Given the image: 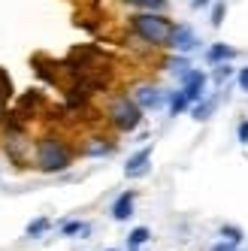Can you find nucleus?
Listing matches in <instances>:
<instances>
[{"mask_svg": "<svg viewBox=\"0 0 248 251\" xmlns=\"http://www.w3.org/2000/svg\"><path fill=\"white\" fill-rule=\"evenodd\" d=\"M149 239H151V230L149 227H136V230H130V236H127V248L130 251H139Z\"/></svg>", "mask_w": 248, "mask_h": 251, "instance_id": "obj_11", "label": "nucleus"}, {"mask_svg": "<svg viewBox=\"0 0 248 251\" xmlns=\"http://www.w3.org/2000/svg\"><path fill=\"white\" fill-rule=\"evenodd\" d=\"M236 136H239L242 146H248V121H242V124H239V133H236Z\"/></svg>", "mask_w": 248, "mask_h": 251, "instance_id": "obj_21", "label": "nucleus"}, {"mask_svg": "<svg viewBox=\"0 0 248 251\" xmlns=\"http://www.w3.org/2000/svg\"><path fill=\"white\" fill-rule=\"evenodd\" d=\"M151 149L146 146V149H139L136 154H130V160L124 164V176L127 178H143V176H149V170H151Z\"/></svg>", "mask_w": 248, "mask_h": 251, "instance_id": "obj_4", "label": "nucleus"}, {"mask_svg": "<svg viewBox=\"0 0 248 251\" xmlns=\"http://www.w3.org/2000/svg\"><path fill=\"white\" fill-rule=\"evenodd\" d=\"M109 251H115V248H109Z\"/></svg>", "mask_w": 248, "mask_h": 251, "instance_id": "obj_23", "label": "nucleus"}, {"mask_svg": "<svg viewBox=\"0 0 248 251\" xmlns=\"http://www.w3.org/2000/svg\"><path fill=\"white\" fill-rule=\"evenodd\" d=\"M133 100L143 106V109H157V106L164 103V94L157 91V88H151V85H143V88H136Z\"/></svg>", "mask_w": 248, "mask_h": 251, "instance_id": "obj_7", "label": "nucleus"}, {"mask_svg": "<svg viewBox=\"0 0 248 251\" xmlns=\"http://www.w3.org/2000/svg\"><path fill=\"white\" fill-rule=\"evenodd\" d=\"M209 115H212V103H200L197 109H194V118H197V121H206Z\"/></svg>", "mask_w": 248, "mask_h": 251, "instance_id": "obj_17", "label": "nucleus"}, {"mask_svg": "<svg viewBox=\"0 0 248 251\" xmlns=\"http://www.w3.org/2000/svg\"><path fill=\"white\" fill-rule=\"evenodd\" d=\"M170 46H173L175 51H194V49H197V37H194L191 27L175 25V27H173V37H170Z\"/></svg>", "mask_w": 248, "mask_h": 251, "instance_id": "obj_6", "label": "nucleus"}, {"mask_svg": "<svg viewBox=\"0 0 248 251\" xmlns=\"http://www.w3.org/2000/svg\"><path fill=\"white\" fill-rule=\"evenodd\" d=\"M173 22L161 12H139L130 19V30L136 33L143 43L149 46H170V37H173Z\"/></svg>", "mask_w": 248, "mask_h": 251, "instance_id": "obj_1", "label": "nucleus"}, {"mask_svg": "<svg viewBox=\"0 0 248 251\" xmlns=\"http://www.w3.org/2000/svg\"><path fill=\"white\" fill-rule=\"evenodd\" d=\"M188 106H191V100L185 97V91H175V94H173V100H170V112H173V115H182Z\"/></svg>", "mask_w": 248, "mask_h": 251, "instance_id": "obj_12", "label": "nucleus"}, {"mask_svg": "<svg viewBox=\"0 0 248 251\" xmlns=\"http://www.w3.org/2000/svg\"><path fill=\"white\" fill-rule=\"evenodd\" d=\"M133 203H136V194L133 191H124L118 200L112 203V218L115 221H127L130 215H133Z\"/></svg>", "mask_w": 248, "mask_h": 251, "instance_id": "obj_8", "label": "nucleus"}, {"mask_svg": "<svg viewBox=\"0 0 248 251\" xmlns=\"http://www.w3.org/2000/svg\"><path fill=\"white\" fill-rule=\"evenodd\" d=\"M236 82H239V88H242V91L248 94V67H242V70H239V76H236Z\"/></svg>", "mask_w": 248, "mask_h": 251, "instance_id": "obj_19", "label": "nucleus"}, {"mask_svg": "<svg viewBox=\"0 0 248 251\" xmlns=\"http://www.w3.org/2000/svg\"><path fill=\"white\" fill-rule=\"evenodd\" d=\"M203 88H206V76L200 73V70H185V76H182V91H185V97H188L191 103L203 97Z\"/></svg>", "mask_w": 248, "mask_h": 251, "instance_id": "obj_5", "label": "nucleus"}, {"mask_svg": "<svg viewBox=\"0 0 248 251\" xmlns=\"http://www.w3.org/2000/svg\"><path fill=\"white\" fill-rule=\"evenodd\" d=\"M109 121L115 124L118 130L130 133L143 124V106H139L133 97H115L109 103Z\"/></svg>", "mask_w": 248, "mask_h": 251, "instance_id": "obj_3", "label": "nucleus"}, {"mask_svg": "<svg viewBox=\"0 0 248 251\" xmlns=\"http://www.w3.org/2000/svg\"><path fill=\"white\" fill-rule=\"evenodd\" d=\"M82 151H85L88 157H103V154H112V151H115V142H106L103 136H94Z\"/></svg>", "mask_w": 248, "mask_h": 251, "instance_id": "obj_10", "label": "nucleus"}, {"mask_svg": "<svg viewBox=\"0 0 248 251\" xmlns=\"http://www.w3.org/2000/svg\"><path fill=\"white\" fill-rule=\"evenodd\" d=\"M130 6H143V9H164L167 0H127Z\"/></svg>", "mask_w": 248, "mask_h": 251, "instance_id": "obj_16", "label": "nucleus"}, {"mask_svg": "<svg viewBox=\"0 0 248 251\" xmlns=\"http://www.w3.org/2000/svg\"><path fill=\"white\" fill-rule=\"evenodd\" d=\"M221 236H224L227 242H236V245H239V242H242V230H239V227L224 224V227H221Z\"/></svg>", "mask_w": 248, "mask_h": 251, "instance_id": "obj_15", "label": "nucleus"}, {"mask_svg": "<svg viewBox=\"0 0 248 251\" xmlns=\"http://www.w3.org/2000/svg\"><path fill=\"white\" fill-rule=\"evenodd\" d=\"M212 251H239V248H236V242H227V239H224V242H218V245H212Z\"/></svg>", "mask_w": 248, "mask_h": 251, "instance_id": "obj_20", "label": "nucleus"}, {"mask_svg": "<svg viewBox=\"0 0 248 251\" xmlns=\"http://www.w3.org/2000/svg\"><path fill=\"white\" fill-rule=\"evenodd\" d=\"M209 3V0H194V6H206Z\"/></svg>", "mask_w": 248, "mask_h": 251, "instance_id": "obj_22", "label": "nucleus"}, {"mask_svg": "<svg viewBox=\"0 0 248 251\" xmlns=\"http://www.w3.org/2000/svg\"><path fill=\"white\" fill-rule=\"evenodd\" d=\"M61 233H64V236H76V233H88V224H82V221H67V224L61 227Z\"/></svg>", "mask_w": 248, "mask_h": 251, "instance_id": "obj_14", "label": "nucleus"}, {"mask_svg": "<svg viewBox=\"0 0 248 251\" xmlns=\"http://www.w3.org/2000/svg\"><path fill=\"white\" fill-rule=\"evenodd\" d=\"M224 3H215V9H212V25H215V27H221V22H224Z\"/></svg>", "mask_w": 248, "mask_h": 251, "instance_id": "obj_18", "label": "nucleus"}, {"mask_svg": "<svg viewBox=\"0 0 248 251\" xmlns=\"http://www.w3.org/2000/svg\"><path fill=\"white\" fill-rule=\"evenodd\" d=\"M49 224H51L49 218H37V221H30V224H27V230H25V233H27L30 239H33V236H43V233L49 230Z\"/></svg>", "mask_w": 248, "mask_h": 251, "instance_id": "obj_13", "label": "nucleus"}, {"mask_svg": "<svg viewBox=\"0 0 248 251\" xmlns=\"http://www.w3.org/2000/svg\"><path fill=\"white\" fill-rule=\"evenodd\" d=\"M233 58H236V49L227 46V43H215V46H209V51H206V61L209 64H227V61H233Z\"/></svg>", "mask_w": 248, "mask_h": 251, "instance_id": "obj_9", "label": "nucleus"}, {"mask_svg": "<svg viewBox=\"0 0 248 251\" xmlns=\"http://www.w3.org/2000/svg\"><path fill=\"white\" fill-rule=\"evenodd\" d=\"M70 160H73V154H70V149L58 136H43L37 142V167H40V173H64L70 167Z\"/></svg>", "mask_w": 248, "mask_h": 251, "instance_id": "obj_2", "label": "nucleus"}]
</instances>
